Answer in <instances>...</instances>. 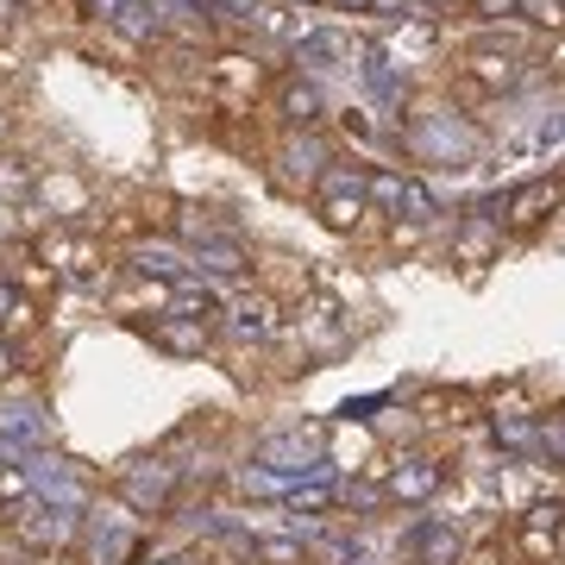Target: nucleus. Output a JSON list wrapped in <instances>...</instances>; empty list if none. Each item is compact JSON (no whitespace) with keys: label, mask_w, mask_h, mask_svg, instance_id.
Segmentation results:
<instances>
[{"label":"nucleus","mask_w":565,"mask_h":565,"mask_svg":"<svg viewBox=\"0 0 565 565\" xmlns=\"http://www.w3.org/2000/svg\"><path fill=\"white\" fill-rule=\"evenodd\" d=\"M32 252L57 282H107L120 270L114 245L102 233H88V226H44V233H32Z\"/></svg>","instance_id":"nucleus-1"},{"label":"nucleus","mask_w":565,"mask_h":565,"mask_svg":"<svg viewBox=\"0 0 565 565\" xmlns=\"http://www.w3.org/2000/svg\"><path fill=\"white\" fill-rule=\"evenodd\" d=\"M522 82V63H515V44L490 39V44H465L459 57H452V76H446V95L465 107H484L497 95H509Z\"/></svg>","instance_id":"nucleus-2"},{"label":"nucleus","mask_w":565,"mask_h":565,"mask_svg":"<svg viewBox=\"0 0 565 565\" xmlns=\"http://www.w3.org/2000/svg\"><path fill=\"white\" fill-rule=\"evenodd\" d=\"M277 76H282L277 63H264V57H252V51H233V44H221V51L207 57L202 95H207L214 107H226V114H258Z\"/></svg>","instance_id":"nucleus-3"},{"label":"nucleus","mask_w":565,"mask_h":565,"mask_svg":"<svg viewBox=\"0 0 565 565\" xmlns=\"http://www.w3.org/2000/svg\"><path fill=\"white\" fill-rule=\"evenodd\" d=\"M32 195L51 207V226H88L95 214H102V202H95V182L82 177V170H70V163H51V170H39Z\"/></svg>","instance_id":"nucleus-4"},{"label":"nucleus","mask_w":565,"mask_h":565,"mask_svg":"<svg viewBox=\"0 0 565 565\" xmlns=\"http://www.w3.org/2000/svg\"><path fill=\"white\" fill-rule=\"evenodd\" d=\"M565 207V182L559 177H534L522 182V189H509L503 207H497V226L503 233H515V239H527V233H546V221Z\"/></svg>","instance_id":"nucleus-5"},{"label":"nucleus","mask_w":565,"mask_h":565,"mask_svg":"<svg viewBox=\"0 0 565 565\" xmlns=\"http://www.w3.org/2000/svg\"><path fill=\"white\" fill-rule=\"evenodd\" d=\"M559 522H565V503L522 509V522L509 527V553L522 565H553V553H559Z\"/></svg>","instance_id":"nucleus-6"},{"label":"nucleus","mask_w":565,"mask_h":565,"mask_svg":"<svg viewBox=\"0 0 565 565\" xmlns=\"http://www.w3.org/2000/svg\"><path fill=\"white\" fill-rule=\"evenodd\" d=\"M264 114H270L282 132H315V126H321V95H315V82H302V76H277L270 95H264Z\"/></svg>","instance_id":"nucleus-7"},{"label":"nucleus","mask_w":565,"mask_h":565,"mask_svg":"<svg viewBox=\"0 0 565 565\" xmlns=\"http://www.w3.org/2000/svg\"><path fill=\"white\" fill-rule=\"evenodd\" d=\"M321 221L333 226V233H359L364 221H371V202H364V182L352 177V170H333V177H321Z\"/></svg>","instance_id":"nucleus-8"},{"label":"nucleus","mask_w":565,"mask_h":565,"mask_svg":"<svg viewBox=\"0 0 565 565\" xmlns=\"http://www.w3.org/2000/svg\"><path fill=\"white\" fill-rule=\"evenodd\" d=\"M107 308L114 315H170L177 308V289L151 270H120V282L107 289Z\"/></svg>","instance_id":"nucleus-9"},{"label":"nucleus","mask_w":565,"mask_h":565,"mask_svg":"<svg viewBox=\"0 0 565 565\" xmlns=\"http://www.w3.org/2000/svg\"><path fill=\"white\" fill-rule=\"evenodd\" d=\"M0 282H13V289H20V296H32V302H44V296L57 289V277L39 264L32 239H7V245H0Z\"/></svg>","instance_id":"nucleus-10"},{"label":"nucleus","mask_w":565,"mask_h":565,"mask_svg":"<svg viewBox=\"0 0 565 565\" xmlns=\"http://www.w3.org/2000/svg\"><path fill=\"white\" fill-rule=\"evenodd\" d=\"M145 333H151L163 352H177V359H202L207 345H214V321H195V315H151Z\"/></svg>","instance_id":"nucleus-11"},{"label":"nucleus","mask_w":565,"mask_h":565,"mask_svg":"<svg viewBox=\"0 0 565 565\" xmlns=\"http://www.w3.org/2000/svg\"><path fill=\"white\" fill-rule=\"evenodd\" d=\"M497 252H503V226L490 221V214H471V221H465L459 233H452V258L471 264V270H484V264L497 258Z\"/></svg>","instance_id":"nucleus-12"},{"label":"nucleus","mask_w":565,"mask_h":565,"mask_svg":"<svg viewBox=\"0 0 565 565\" xmlns=\"http://www.w3.org/2000/svg\"><path fill=\"white\" fill-rule=\"evenodd\" d=\"M82 51H88V57H114V70H139L145 63V51L132 39H126V32H114V25H88V32H82Z\"/></svg>","instance_id":"nucleus-13"},{"label":"nucleus","mask_w":565,"mask_h":565,"mask_svg":"<svg viewBox=\"0 0 565 565\" xmlns=\"http://www.w3.org/2000/svg\"><path fill=\"white\" fill-rule=\"evenodd\" d=\"M233 321H239L245 333H282V302L270 289H245L239 302H233Z\"/></svg>","instance_id":"nucleus-14"},{"label":"nucleus","mask_w":565,"mask_h":565,"mask_svg":"<svg viewBox=\"0 0 565 565\" xmlns=\"http://www.w3.org/2000/svg\"><path fill=\"white\" fill-rule=\"evenodd\" d=\"M126 202H132V214H139L145 233H158V239L177 233V195H163V189H132Z\"/></svg>","instance_id":"nucleus-15"},{"label":"nucleus","mask_w":565,"mask_h":565,"mask_svg":"<svg viewBox=\"0 0 565 565\" xmlns=\"http://www.w3.org/2000/svg\"><path fill=\"white\" fill-rule=\"evenodd\" d=\"M20 7L39 20V32H76V25H88V0H20Z\"/></svg>","instance_id":"nucleus-16"},{"label":"nucleus","mask_w":565,"mask_h":565,"mask_svg":"<svg viewBox=\"0 0 565 565\" xmlns=\"http://www.w3.org/2000/svg\"><path fill=\"white\" fill-rule=\"evenodd\" d=\"M434 484H440V465H434V459H408L403 471L390 478V497H403V503H422Z\"/></svg>","instance_id":"nucleus-17"},{"label":"nucleus","mask_w":565,"mask_h":565,"mask_svg":"<svg viewBox=\"0 0 565 565\" xmlns=\"http://www.w3.org/2000/svg\"><path fill=\"white\" fill-rule=\"evenodd\" d=\"M32 182H39V163H25L20 151H0V189L7 195H32Z\"/></svg>","instance_id":"nucleus-18"},{"label":"nucleus","mask_w":565,"mask_h":565,"mask_svg":"<svg viewBox=\"0 0 565 565\" xmlns=\"http://www.w3.org/2000/svg\"><path fill=\"white\" fill-rule=\"evenodd\" d=\"M515 13H527L534 25H553V32H565V0H515Z\"/></svg>","instance_id":"nucleus-19"},{"label":"nucleus","mask_w":565,"mask_h":565,"mask_svg":"<svg viewBox=\"0 0 565 565\" xmlns=\"http://www.w3.org/2000/svg\"><path fill=\"white\" fill-rule=\"evenodd\" d=\"M371 132H377V126H371V114H364V107H345V114H340V139L371 145Z\"/></svg>","instance_id":"nucleus-20"},{"label":"nucleus","mask_w":565,"mask_h":565,"mask_svg":"<svg viewBox=\"0 0 565 565\" xmlns=\"http://www.w3.org/2000/svg\"><path fill=\"white\" fill-rule=\"evenodd\" d=\"M509 13H515V0H471V20H484V25L509 20Z\"/></svg>","instance_id":"nucleus-21"},{"label":"nucleus","mask_w":565,"mask_h":565,"mask_svg":"<svg viewBox=\"0 0 565 565\" xmlns=\"http://www.w3.org/2000/svg\"><path fill=\"white\" fill-rule=\"evenodd\" d=\"M264 559L270 565H302V546L296 541H264Z\"/></svg>","instance_id":"nucleus-22"},{"label":"nucleus","mask_w":565,"mask_h":565,"mask_svg":"<svg viewBox=\"0 0 565 565\" xmlns=\"http://www.w3.org/2000/svg\"><path fill=\"white\" fill-rule=\"evenodd\" d=\"M25 565H76V553H63V546H51V553H32Z\"/></svg>","instance_id":"nucleus-23"},{"label":"nucleus","mask_w":565,"mask_h":565,"mask_svg":"<svg viewBox=\"0 0 565 565\" xmlns=\"http://www.w3.org/2000/svg\"><path fill=\"white\" fill-rule=\"evenodd\" d=\"M20 371V352H13V340H0V377H13Z\"/></svg>","instance_id":"nucleus-24"},{"label":"nucleus","mask_w":565,"mask_h":565,"mask_svg":"<svg viewBox=\"0 0 565 565\" xmlns=\"http://www.w3.org/2000/svg\"><path fill=\"white\" fill-rule=\"evenodd\" d=\"M553 70H559V76H565V32H559V39H553Z\"/></svg>","instance_id":"nucleus-25"},{"label":"nucleus","mask_w":565,"mask_h":565,"mask_svg":"<svg viewBox=\"0 0 565 565\" xmlns=\"http://www.w3.org/2000/svg\"><path fill=\"white\" fill-rule=\"evenodd\" d=\"M471 565H497V553H478V559H471Z\"/></svg>","instance_id":"nucleus-26"},{"label":"nucleus","mask_w":565,"mask_h":565,"mask_svg":"<svg viewBox=\"0 0 565 565\" xmlns=\"http://www.w3.org/2000/svg\"><path fill=\"white\" fill-rule=\"evenodd\" d=\"M333 7H371V0H333Z\"/></svg>","instance_id":"nucleus-27"},{"label":"nucleus","mask_w":565,"mask_h":565,"mask_svg":"<svg viewBox=\"0 0 565 565\" xmlns=\"http://www.w3.org/2000/svg\"><path fill=\"white\" fill-rule=\"evenodd\" d=\"M0 151H7V114H0Z\"/></svg>","instance_id":"nucleus-28"}]
</instances>
